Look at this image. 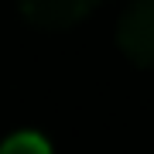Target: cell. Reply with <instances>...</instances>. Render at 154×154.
Here are the masks:
<instances>
[{
    "label": "cell",
    "mask_w": 154,
    "mask_h": 154,
    "mask_svg": "<svg viewBox=\"0 0 154 154\" xmlns=\"http://www.w3.org/2000/svg\"><path fill=\"white\" fill-rule=\"evenodd\" d=\"M116 45L134 65L154 69V0H130L116 24Z\"/></svg>",
    "instance_id": "1"
},
{
    "label": "cell",
    "mask_w": 154,
    "mask_h": 154,
    "mask_svg": "<svg viewBox=\"0 0 154 154\" xmlns=\"http://www.w3.org/2000/svg\"><path fill=\"white\" fill-rule=\"evenodd\" d=\"M96 4L99 0H21V14L34 28L62 31V28L79 24Z\"/></svg>",
    "instance_id": "2"
},
{
    "label": "cell",
    "mask_w": 154,
    "mask_h": 154,
    "mask_svg": "<svg viewBox=\"0 0 154 154\" xmlns=\"http://www.w3.org/2000/svg\"><path fill=\"white\" fill-rule=\"evenodd\" d=\"M0 154H51V144L38 130H21L0 144Z\"/></svg>",
    "instance_id": "3"
}]
</instances>
